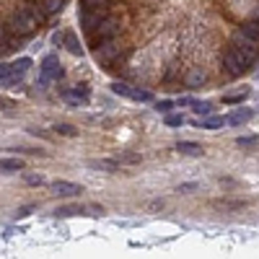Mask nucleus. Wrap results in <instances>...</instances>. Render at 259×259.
Returning a JSON list of instances; mask_svg holds the SVG:
<instances>
[{"instance_id": "1", "label": "nucleus", "mask_w": 259, "mask_h": 259, "mask_svg": "<svg viewBox=\"0 0 259 259\" xmlns=\"http://www.w3.org/2000/svg\"><path fill=\"white\" fill-rule=\"evenodd\" d=\"M228 47L233 50V54L244 62V67L249 70V67L259 60V37H254V34H249L244 26H239L233 31V37L228 42Z\"/></svg>"}, {"instance_id": "2", "label": "nucleus", "mask_w": 259, "mask_h": 259, "mask_svg": "<svg viewBox=\"0 0 259 259\" xmlns=\"http://www.w3.org/2000/svg\"><path fill=\"white\" fill-rule=\"evenodd\" d=\"M34 26H39L37 18H34L24 5H21L16 13L5 21V29H8L10 37H21V39H29L31 34H34Z\"/></svg>"}, {"instance_id": "3", "label": "nucleus", "mask_w": 259, "mask_h": 259, "mask_svg": "<svg viewBox=\"0 0 259 259\" xmlns=\"http://www.w3.org/2000/svg\"><path fill=\"white\" fill-rule=\"evenodd\" d=\"M122 34V26H119V21L117 18H104L101 24L94 29V31H88L86 37H88V44H91L94 50H99L101 44H106V42H111V39H117Z\"/></svg>"}, {"instance_id": "4", "label": "nucleus", "mask_w": 259, "mask_h": 259, "mask_svg": "<svg viewBox=\"0 0 259 259\" xmlns=\"http://www.w3.org/2000/svg\"><path fill=\"white\" fill-rule=\"evenodd\" d=\"M62 78H65V67L57 60V54H47V57L42 60V67H39V86L57 83Z\"/></svg>"}, {"instance_id": "5", "label": "nucleus", "mask_w": 259, "mask_h": 259, "mask_svg": "<svg viewBox=\"0 0 259 259\" xmlns=\"http://www.w3.org/2000/svg\"><path fill=\"white\" fill-rule=\"evenodd\" d=\"M96 60L104 65V67H111V65H119V60H125V52H122L117 47V42L111 39V42L101 44V47L96 50Z\"/></svg>"}, {"instance_id": "6", "label": "nucleus", "mask_w": 259, "mask_h": 259, "mask_svg": "<svg viewBox=\"0 0 259 259\" xmlns=\"http://www.w3.org/2000/svg\"><path fill=\"white\" fill-rule=\"evenodd\" d=\"M104 18H106V8H81V13H78V24H81V29L88 34V31H94Z\"/></svg>"}, {"instance_id": "7", "label": "nucleus", "mask_w": 259, "mask_h": 259, "mask_svg": "<svg viewBox=\"0 0 259 259\" xmlns=\"http://www.w3.org/2000/svg\"><path fill=\"white\" fill-rule=\"evenodd\" d=\"M109 88H111L117 96H125V99H130V101H140V104H148V101H153L151 91H140V88H132V86L119 83V81H114Z\"/></svg>"}, {"instance_id": "8", "label": "nucleus", "mask_w": 259, "mask_h": 259, "mask_svg": "<svg viewBox=\"0 0 259 259\" xmlns=\"http://www.w3.org/2000/svg\"><path fill=\"white\" fill-rule=\"evenodd\" d=\"M220 62H223V67H226V73H228L231 78L241 75V73L246 70V67H244V62H241L239 57H236L231 47H226V50H223V54H220Z\"/></svg>"}, {"instance_id": "9", "label": "nucleus", "mask_w": 259, "mask_h": 259, "mask_svg": "<svg viewBox=\"0 0 259 259\" xmlns=\"http://www.w3.org/2000/svg\"><path fill=\"white\" fill-rule=\"evenodd\" d=\"M81 192H83V187L75 182H65V179L52 182V195H57V197H78Z\"/></svg>"}, {"instance_id": "10", "label": "nucleus", "mask_w": 259, "mask_h": 259, "mask_svg": "<svg viewBox=\"0 0 259 259\" xmlns=\"http://www.w3.org/2000/svg\"><path fill=\"white\" fill-rule=\"evenodd\" d=\"M254 117V109H236L233 114L228 117V125H233V127H241V125H246V122H249Z\"/></svg>"}, {"instance_id": "11", "label": "nucleus", "mask_w": 259, "mask_h": 259, "mask_svg": "<svg viewBox=\"0 0 259 259\" xmlns=\"http://www.w3.org/2000/svg\"><path fill=\"white\" fill-rule=\"evenodd\" d=\"M91 168H99V171H106V174H117L119 171V161L117 158H99L88 163Z\"/></svg>"}, {"instance_id": "12", "label": "nucleus", "mask_w": 259, "mask_h": 259, "mask_svg": "<svg viewBox=\"0 0 259 259\" xmlns=\"http://www.w3.org/2000/svg\"><path fill=\"white\" fill-rule=\"evenodd\" d=\"M62 47L70 52V54H75V57H81L83 54V47H81V42H78V37L73 31H65V42H62Z\"/></svg>"}, {"instance_id": "13", "label": "nucleus", "mask_w": 259, "mask_h": 259, "mask_svg": "<svg viewBox=\"0 0 259 259\" xmlns=\"http://www.w3.org/2000/svg\"><path fill=\"white\" fill-rule=\"evenodd\" d=\"M86 205H62V207H57L54 210V215L57 218H73V215H86Z\"/></svg>"}, {"instance_id": "14", "label": "nucleus", "mask_w": 259, "mask_h": 259, "mask_svg": "<svg viewBox=\"0 0 259 259\" xmlns=\"http://www.w3.org/2000/svg\"><path fill=\"white\" fill-rule=\"evenodd\" d=\"M176 151L184 153V155H202V153H205V151H202V145L192 143V140H179L176 143Z\"/></svg>"}, {"instance_id": "15", "label": "nucleus", "mask_w": 259, "mask_h": 259, "mask_svg": "<svg viewBox=\"0 0 259 259\" xmlns=\"http://www.w3.org/2000/svg\"><path fill=\"white\" fill-rule=\"evenodd\" d=\"M0 171H5V174L24 171V161L21 158H0Z\"/></svg>"}, {"instance_id": "16", "label": "nucleus", "mask_w": 259, "mask_h": 259, "mask_svg": "<svg viewBox=\"0 0 259 259\" xmlns=\"http://www.w3.org/2000/svg\"><path fill=\"white\" fill-rule=\"evenodd\" d=\"M52 130L57 132V135H62V138H78V132H81L78 127H73V125H65V122H62V125H54Z\"/></svg>"}, {"instance_id": "17", "label": "nucleus", "mask_w": 259, "mask_h": 259, "mask_svg": "<svg viewBox=\"0 0 259 259\" xmlns=\"http://www.w3.org/2000/svg\"><path fill=\"white\" fill-rule=\"evenodd\" d=\"M62 96H91V88H88V83H78V86H73L70 91H62Z\"/></svg>"}, {"instance_id": "18", "label": "nucleus", "mask_w": 259, "mask_h": 259, "mask_svg": "<svg viewBox=\"0 0 259 259\" xmlns=\"http://www.w3.org/2000/svg\"><path fill=\"white\" fill-rule=\"evenodd\" d=\"M226 122H228L226 117H207L205 122H202V130H220Z\"/></svg>"}, {"instance_id": "19", "label": "nucleus", "mask_w": 259, "mask_h": 259, "mask_svg": "<svg viewBox=\"0 0 259 259\" xmlns=\"http://www.w3.org/2000/svg\"><path fill=\"white\" fill-rule=\"evenodd\" d=\"M42 5H44V10L52 16V13H60V10L65 8V0H42Z\"/></svg>"}, {"instance_id": "20", "label": "nucleus", "mask_w": 259, "mask_h": 259, "mask_svg": "<svg viewBox=\"0 0 259 259\" xmlns=\"http://www.w3.org/2000/svg\"><path fill=\"white\" fill-rule=\"evenodd\" d=\"M117 161H119V163H130V166H135V163L143 161V155H140V153H130V151H125V153L117 155Z\"/></svg>"}, {"instance_id": "21", "label": "nucleus", "mask_w": 259, "mask_h": 259, "mask_svg": "<svg viewBox=\"0 0 259 259\" xmlns=\"http://www.w3.org/2000/svg\"><path fill=\"white\" fill-rule=\"evenodd\" d=\"M21 83H24V70H16V73H10L8 78H3V86H8V88L21 86Z\"/></svg>"}, {"instance_id": "22", "label": "nucleus", "mask_w": 259, "mask_h": 259, "mask_svg": "<svg viewBox=\"0 0 259 259\" xmlns=\"http://www.w3.org/2000/svg\"><path fill=\"white\" fill-rule=\"evenodd\" d=\"M192 109H195V114L207 117L210 111H212V104H210V101H192Z\"/></svg>"}, {"instance_id": "23", "label": "nucleus", "mask_w": 259, "mask_h": 259, "mask_svg": "<svg viewBox=\"0 0 259 259\" xmlns=\"http://www.w3.org/2000/svg\"><path fill=\"white\" fill-rule=\"evenodd\" d=\"M202 83H205V73H202V70H195V73L187 75V86H189V88H197V86H202Z\"/></svg>"}, {"instance_id": "24", "label": "nucleus", "mask_w": 259, "mask_h": 259, "mask_svg": "<svg viewBox=\"0 0 259 259\" xmlns=\"http://www.w3.org/2000/svg\"><path fill=\"white\" fill-rule=\"evenodd\" d=\"M246 96H249V91H246V88H244L241 94H231V96H223V104H244V99H246Z\"/></svg>"}, {"instance_id": "25", "label": "nucleus", "mask_w": 259, "mask_h": 259, "mask_svg": "<svg viewBox=\"0 0 259 259\" xmlns=\"http://www.w3.org/2000/svg\"><path fill=\"white\" fill-rule=\"evenodd\" d=\"M111 0H81V8H109Z\"/></svg>"}, {"instance_id": "26", "label": "nucleus", "mask_w": 259, "mask_h": 259, "mask_svg": "<svg viewBox=\"0 0 259 259\" xmlns=\"http://www.w3.org/2000/svg\"><path fill=\"white\" fill-rule=\"evenodd\" d=\"M166 127H182L184 125V117L182 114H166Z\"/></svg>"}, {"instance_id": "27", "label": "nucleus", "mask_w": 259, "mask_h": 259, "mask_svg": "<svg viewBox=\"0 0 259 259\" xmlns=\"http://www.w3.org/2000/svg\"><path fill=\"white\" fill-rule=\"evenodd\" d=\"M220 207H226V210H241L246 202H241V200H223V202H218Z\"/></svg>"}, {"instance_id": "28", "label": "nucleus", "mask_w": 259, "mask_h": 259, "mask_svg": "<svg viewBox=\"0 0 259 259\" xmlns=\"http://www.w3.org/2000/svg\"><path fill=\"white\" fill-rule=\"evenodd\" d=\"M24 182L31 184V187H42L44 184V176L42 174H24Z\"/></svg>"}, {"instance_id": "29", "label": "nucleus", "mask_w": 259, "mask_h": 259, "mask_svg": "<svg viewBox=\"0 0 259 259\" xmlns=\"http://www.w3.org/2000/svg\"><path fill=\"white\" fill-rule=\"evenodd\" d=\"M197 187H200L197 182H184V184L176 187V192H179V195H189V192H197Z\"/></svg>"}, {"instance_id": "30", "label": "nucleus", "mask_w": 259, "mask_h": 259, "mask_svg": "<svg viewBox=\"0 0 259 259\" xmlns=\"http://www.w3.org/2000/svg\"><path fill=\"white\" fill-rule=\"evenodd\" d=\"M10 73H16V65H13V62H0V81H3V78H8Z\"/></svg>"}, {"instance_id": "31", "label": "nucleus", "mask_w": 259, "mask_h": 259, "mask_svg": "<svg viewBox=\"0 0 259 259\" xmlns=\"http://www.w3.org/2000/svg\"><path fill=\"white\" fill-rule=\"evenodd\" d=\"M257 143H259L257 135H249V138H239V140H236V145H241V148H252V145H257Z\"/></svg>"}, {"instance_id": "32", "label": "nucleus", "mask_w": 259, "mask_h": 259, "mask_svg": "<svg viewBox=\"0 0 259 259\" xmlns=\"http://www.w3.org/2000/svg\"><path fill=\"white\" fill-rule=\"evenodd\" d=\"M174 106H176V101H168V99H166V101H158V104H155V109H158L161 114H168V111H171Z\"/></svg>"}, {"instance_id": "33", "label": "nucleus", "mask_w": 259, "mask_h": 259, "mask_svg": "<svg viewBox=\"0 0 259 259\" xmlns=\"http://www.w3.org/2000/svg\"><path fill=\"white\" fill-rule=\"evenodd\" d=\"M65 101H67L70 106H86V104H88L86 96H65Z\"/></svg>"}, {"instance_id": "34", "label": "nucleus", "mask_w": 259, "mask_h": 259, "mask_svg": "<svg viewBox=\"0 0 259 259\" xmlns=\"http://www.w3.org/2000/svg\"><path fill=\"white\" fill-rule=\"evenodd\" d=\"M34 210H37V205H24V207H18V210H16V218H18V220H21V218H29Z\"/></svg>"}, {"instance_id": "35", "label": "nucleus", "mask_w": 259, "mask_h": 259, "mask_svg": "<svg viewBox=\"0 0 259 259\" xmlns=\"http://www.w3.org/2000/svg\"><path fill=\"white\" fill-rule=\"evenodd\" d=\"M244 29L249 31V34H254V37H259V18H252V21H246V24H244Z\"/></svg>"}, {"instance_id": "36", "label": "nucleus", "mask_w": 259, "mask_h": 259, "mask_svg": "<svg viewBox=\"0 0 259 259\" xmlns=\"http://www.w3.org/2000/svg\"><path fill=\"white\" fill-rule=\"evenodd\" d=\"M13 65H16V70H24V73H26L29 67H31V60H29V57H21V60H16Z\"/></svg>"}, {"instance_id": "37", "label": "nucleus", "mask_w": 259, "mask_h": 259, "mask_svg": "<svg viewBox=\"0 0 259 259\" xmlns=\"http://www.w3.org/2000/svg\"><path fill=\"white\" fill-rule=\"evenodd\" d=\"M62 42H65V31H54L52 34V44L54 47H62Z\"/></svg>"}, {"instance_id": "38", "label": "nucleus", "mask_w": 259, "mask_h": 259, "mask_svg": "<svg viewBox=\"0 0 259 259\" xmlns=\"http://www.w3.org/2000/svg\"><path fill=\"white\" fill-rule=\"evenodd\" d=\"M192 101H195V99H189V96H182V99L176 101V106H192Z\"/></svg>"}, {"instance_id": "39", "label": "nucleus", "mask_w": 259, "mask_h": 259, "mask_svg": "<svg viewBox=\"0 0 259 259\" xmlns=\"http://www.w3.org/2000/svg\"><path fill=\"white\" fill-rule=\"evenodd\" d=\"M148 210H163V200H153L148 205Z\"/></svg>"}, {"instance_id": "40", "label": "nucleus", "mask_w": 259, "mask_h": 259, "mask_svg": "<svg viewBox=\"0 0 259 259\" xmlns=\"http://www.w3.org/2000/svg\"><path fill=\"white\" fill-rule=\"evenodd\" d=\"M10 106V101H5V99H0V109H8Z\"/></svg>"}]
</instances>
